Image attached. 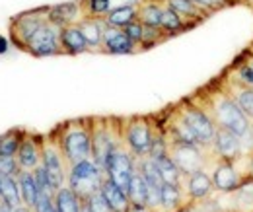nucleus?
<instances>
[{
	"label": "nucleus",
	"mask_w": 253,
	"mask_h": 212,
	"mask_svg": "<svg viewBox=\"0 0 253 212\" xmlns=\"http://www.w3.org/2000/svg\"><path fill=\"white\" fill-rule=\"evenodd\" d=\"M121 136L126 150L134 158L148 156L152 138H154V123L150 117L144 115H134L121 121Z\"/></svg>",
	"instance_id": "39448f33"
},
{
	"label": "nucleus",
	"mask_w": 253,
	"mask_h": 212,
	"mask_svg": "<svg viewBox=\"0 0 253 212\" xmlns=\"http://www.w3.org/2000/svg\"><path fill=\"white\" fill-rule=\"evenodd\" d=\"M154 162H156V166H158L160 175H162L164 183H171V185H181V179H183V175H181V171L177 170V166L173 164V160L169 158V154L162 156V158L154 160Z\"/></svg>",
	"instance_id": "7c9ffc66"
},
{
	"label": "nucleus",
	"mask_w": 253,
	"mask_h": 212,
	"mask_svg": "<svg viewBox=\"0 0 253 212\" xmlns=\"http://www.w3.org/2000/svg\"><path fill=\"white\" fill-rule=\"evenodd\" d=\"M228 93L234 97V101L240 105V109L246 113L248 119H253V88L242 84L240 80H234L230 84Z\"/></svg>",
	"instance_id": "b1692460"
},
{
	"label": "nucleus",
	"mask_w": 253,
	"mask_h": 212,
	"mask_svg": "<svg viewBox=\"0 0 253 212\" xmlns=\"http://www.w3.org/2000/svg\"><path fill=\"white\" fill-rule=\"evenodd\" d=\"M123 144L119 119H92V160L105 170L111 152Z\"/></svg>",
	"instance_id": "7ed1b4c3"
},
{
	"label": "nucleus",
	"mask_w": 253,
	"mask_h": 212,
	"mask_svg": "<svg viewBox=\"0 0 253 212\" xmlns=\"http://www.w3.org/2000/svg\"><path fill=\"white\" fill-rule=\"evenodd\" d=\"M136 12H138V2H132V4H125V6H117L113 10L107 12V16L103 18V22L111 28H125L130 22L136 20Z\"/></svg>",
	"instance_id": "4be33fe9"
},
{
	"label": "nucleus",
	"mask_w": 253,
	"mask_h": 212,
	"mask_svg": "<svg viewBox=\"0 0 253 212\" xmlns=\"http://www.w3.org/2000/svg\"><path fill=\"white\" fill-rule=\"evenodd\" d=\"M128 212H158V211H154V209H150V207H136V205H130Z\"/></svg>",
	"instance_id": "4c0bfd02"
},
{
	"label": "nucleus",
	"mask_w": 253,
	"mask_h": 212,
	"mask_svg": "<svg viewBox=\"0 0 253 212\" xmlns=\"http://www.w3.org/2000/svg\"><path fill=\"white\" fill-rule=\"evenodd\" d=\"M146 2H160V4H164V0H146Z\"/></svg>",
	"instance_id": "ea45409f"
},
{
	"label": "nucleus",
	"mask_w": 253,
	"mask_h": 212,
	"mask_svg": "<svg viewBox=\"0 0 253 212\" xmlns=\"http://www.w3.org/2000/svg\"><path fill=\"white\" fill-rule=\"evenodd\" d=\"M244 57H246V55H244ZM236 72H238V80H240L242 84L253 88V55L252 53H248L246 61L242 62V64L236 61Z\"/></svg>",
	"instance_id": "72a5a7b5"
},
{
	"label": "nucleus",
	"mask_w": 253,
	"mask_h": 212,
	"mask_svg": "<svg viewBox=\"0 0 253 212\" xmlns=\"http://www.w3.org/2000/svg\"><path fill=\"white\" fill-rule=\"evenodd\" d=\"M78 28L82 31L88 47L92 49H101V41H103V28H105V22L103 18H84L78 22Z\"/></svg>",
	"instance_id": "412c9836"
},
{
	"label": "nucleus",
	"mask_w": 253,
	"mask_h": 212,
	"mask_svg": "<svg viewBox=\"0 0 253 212\" xmlns=\"http://www.w3.org/2000/svg\"><path fill=\"white\" fill-rule=\"evenodd\" d=\"M16 181H18V189H20V197H22V203L30 209H35V203H37V183L33 177V171L28 170H20V173L16 175Z\"/></svg>",
	"instance_id": "5701e85b"
},
{
	"label": "nucleus",
	"mask_w": 253,
	"mask_h": 212,
	"mask_svg": "<svg viewBox=\"0 0 253 212\" xmlns=\"http://www.w3.org/2000/svg\"><path fill=\"white\" fill-rule=\"evenodd\" d=\"M47 18H49L51 24H55L59 28L78 24L80 20H84L82 2L74 0V2H63V4H57V6H49Z\"/></svg>",
	"instance_id": "2eb2a0df"
},
{
	"label": "nucleus",
	"mask_w": 253,
	"mask_h": 212,
	"mask_svg": "<svg viewBox=\"0 0 253 212\" xmlns=\"http://www.w3.org/2000/svg\"><path fill=\"white\" fill-rule=\"evenodd\" d=\"M86 205H88L90 212H111V209L107 207V203H105V199H103V195H101V191L90 195V197L86 199Z\"/></svg>",
	"instance_id": "c9c22d12"
},
{
	"label": "nucleus",
	"mask_w": 253,
	"mask_h": 212,
	"mask_svg": "<svg viewBox=\"0 0 253 212\" xmlns=\"http://www.w3.org/2000/svg\"><path fill=\"white\" fill-rule=\"evenodd\" d=\"M16 160L22 170L33 171L41 164V134L26 130V134L20 142V148L16 152Z\"/></svg>",
	"instance_id": "f8f14e48"
},
{
	"label": "nucleus",
	"mask_w": 253,
	"mask_h": 212,
	"mask_svg": "<svg viewBox=\"0 0 253 212\" xmlns=\"http://www.w3.org/2000/svg\"><path fill=\"white\" fill-rule=\"evenodd\" d=\"M26 53H30L33 57H53V55H61V28L51 24L49 20L35 31L32 39L26 45Z\"/></svg>",
	"instance_id": "1a4fd4ad"
},
{
	"label": "nucleus",
	"mask_w": 253,
	"mask_h": 212,
	"mask_svg": "<svg viewBox=\"0 0 253 212\" xmlns=\"http://www.w3.org/2000/svg\"><path fill=\"white\" fill-rule=\"evenodd\" d=\"M61 49L66 55H80V53L90 51L82 31L78 28V24L61 28Z\"/></svg>",
	"instance_id": "a211bd4d"
},
{
	"label": "nucleus",
	"mask_w": 253,
	"mask_h": 212,
	"mask_svg": "<svg viewBox=\"0 0 253 212\" xmlns=\"http://www.w3.org/2000/svg\"><path fill=\"white\" fill-rule=\"evenodd\" d=\"M68 187L74 191V195L80 201H86L90 195L101 189V183L105 179V170H101L92 158L82 160L68 168Z\"/></svg>",
	"instance_id": "20e7f679"
},
{
	"label": "nucleus",
	"mask_w": 253,
	"mask_h": 212,
	"mask_svg": "<svg viewBox=\"0 0 253 212\" xmlns=\"http://www.w3.org/2000/svg\"><path fill=\"white\" fill-rule=\"evenodd\" d=\"M134 160L136 158L126 150L125 144H121L119 148L111 152V156L107 158V164H105V175L117 187H121L125 193L128 189L130 177L134 173Z\"/></svg>",
	"instance_id": "9d476101"
},
{
	"label": "nucleus",
	"mask_w": 253,
	"mask_h": 212,
	"mask_svg": "<svg viewBox=\"0 0 253 212\" xmlns=\"http://www.w3.org/2000/svg\"><path fill=\"white\" fill-rule=\"evenodd\" d=\"M168 154L183 177H187L199 170H205V154H203V148H199V146L168 142Z\"/></svg>",
	"instance_id": "9b49d317"
},
{
	"label": "nucleus",
	"mask_w": 253,
	"mask_h": 212,
	"mask_svg": "<svg viewBox=\"0 0 253 212\" xmlns=\"http://www.w3.org/2000/svg\"><path fill=\"white\" fill-rule=\"evenodd\" d=\"M8 45H10L8 39H6L4 35H0V55H4V53L8 51Z\"/></svg>",
	"instance_id": "58836bf2"
},
{
	"label": "nucleus",
	"mask_w": 253,
	"mask_h": 212,
	"mask_svg": "<svg viewBox=\"0 0 253 212\" xmlns=\"http://www.w3.org/2000/svg\"><path fill=\"white\" fill-rule=\"evenodd\" d=\"M250 171L253 173V158H252V166H250Z\"/></svg>",
	"instance_id": "a19ab883"
},
{
	"label": "nucleus",
	"mask_w": 253,
	"mask_h": 212,
	"mask_svg": "<svg viewBox=\"0 0 253 212\" xmlns=\"http://www.w3.org/2000/svg\"><path fill=\"white\" fill-rule=\"evenodd\" d=\"M162 12L164 4L160 2H138L136 20L148 28H162Z\"/></svg>",
	"instance_id": "393cba45"
},
{
	"label": "nucleus",
	"mask_w": 253,
	"mask_h": 212,
	"mask_svg": "<svg viewBox=\"0 0 253 212\" xmlns=\"http://www.w3.org/2000/svg\"><path fill=\"white\" fill-rule=\"evenodd\" d=\"M41 166L47 171V177L53 185V189H61L66 183L68 175V166L64 162V156L59 144L49 136V134H41Z\"/></svg>",
	"instance_id": "0eeeda50"
},
{
	"label": "nucleus",
	"mask_w": 253,
	"mask_h": 212,
	"mask_svg": "<svg viewBox=\"0 0 253 212\" xmlns=\"http://www.w3.org/2000/svg\"><path fill=\"white\" fill-rule=\"evenodd\" d=\"M125 30V33L128 35V39L138 47L140 45V41H142V33H144V26L138 22V20H134V22H130L128 26H125L123 28Z\"/></svg>",
	"instance_id": "e433bc0d"
},
{
	"label": "nucleus",
	"mask_w": 253,
	"mask_h": 212,
	"mask_svg": "<svg viewBox=\"0 0 253 212\" xmlns=\"http://www.w3.org/2000/svg\"><path fill=\"white\" fill-rule=\"evenodd\" d=\"M47 12L49 8H39V10H28V12L14 16L10 20V41L18 49L26 51V45L32 39V35L49 20Z\"/></svg>",
	"instance_id": "6e6552de"
},
{
	"label": "nucleus",
	"mask_w": 253,
	"mask_h": 212,
	"mask_svg": "<svg viewBox=\"0 0 253 212\" xmlns=\"http://www.w3.org/2000/svg\"><path fill=\"white\" fill-rule=\"evenodd\" d=\"M20 164L16 156H0V175H18L20 173Z\"/></svg>",
	"instance_id": "f704fd0d"
},
{
	"label": "nucleus",
	"mask_w": 253,
	"mask_h": 212,
	"mask_svg": "<svg viewBox=\"0 0 253 212\" xmlns=\"http://www.w3.org/2000/svg\"><path fill=\"white\" fill-rule=\"evenodd\" d=\"M164 4L171 8L189 28H195L199 22H203L209 16V12L201 10L193 0H164Z\"/></svg>",
	"instance_id": "f3484780"
},
{
	"label": "nucleus",
	"mask_w": 253,
	"mask_h": 212,
	"mask_svg": "<svg viewBox=\"0 0 253 212\" xmlns=\"http://www.w3.org/2000/svg\"><path fill=\"white\" fill-rule=\"evenodd\" d=\"M193 99V97H191ZM203 103L195 101L199 107H203L209 117L214 121L216 127L220 128H228L230 132H234L236 136H244L250 128L252 123L246 117V113L240 109V105L234 101V97L226 90H214L207 95H203Z\"/></svg>",
	"instance_id": "f03ea898"
},
{
	"label": "nucleus",
	"mask_w": 253,
	"mask_h": 212,
	"mask_svg": "<svg viewBox=\"0 0 253 212\" xmlns=\"http://www.w3.org/2000/svg\"><path fill=\"white\" fill-rule=\"evenodd\" d=\"M126 197L130 201V205H136V207H146V199H148V185L144 181V177L134 170L130 183H128V189H126Z\"/></svg>",
	"instance_id": "bb28decb"
},
{
	"label": "nucleus",
	"mask_w": 253,
	"mask_h": 212,
	"mask_svg": "<svg viewBox=\"0 0 253 212\" xmlns=\"http://www.w3.org/2000/svg\"><path fill=\"white\" fill-rule=\"evenodd\" d=\"M24 134H26V130L20 127L10 128L4 134H0V156H16Z\"/></svg>",
	"instance_id": "c756f323"
},
{
	"label": "nucleus",
	"mask_w": 253,
	"mask_h": 212,
	"mask_svg": "<svg viewBox=\"0 0 253 212\" xmlns=\"http://www.w3.org/2000/svg\"><path fill=\"white\" fill-rule=\"evenodd\" d=\"M162 30L171 37V35H177V33H181V31L189 30V26H187L171 8H168V6L164 4V12H162Z\"/></svg>",
	"instance_id": "2f4dec72"
},
{
	"label": "nucleus",
	"mask_w": 253,
	"mask_h": 212,
	"mask_svg": "<svg viewBox=\"0 0 253 212\" xmlns=\"http://www.w3.org/2000/svg\"><path fill=\"white\" fill-rule=\"evenodd\" d=\"M49 136L59 144L66 166L92 158V119H72L59 125Z\"/></svg>",
	"instance_id": "f257e3e1"
},
{
	"label": "nucleus",
	"mask_w": 253,
	"mask_h": 212,
	"mask_svg": "<svg viewBox=\"0 0 253 212\" xmlns=\"http://www.w3.org/2000/svg\"><path fill=\"white\" fill-rule=\"evenodd\" d=\"M0 195H2V201L8 203L12 209H18L24 205L14 175H0Z\"/></svg>",
	"instance_id": "cd10ccee"
},
{
	"label": "nucleus",
	"mask_w": 253,
	"mask_h": 212,
	"mask_svg": "<svg viewBox=\"0 0 253 212\" xmlns=\"http://www.w3.org/2000/svg\"><path fill=\"white\" fill-rule=\"evenodd\" d=\"M183 205V191L181 185H171V183H164L162 185V212H175L181 209Z\"/></svg>",
	"instance_id": "a878e982"
},
{
	"label": "nucleus",
	"mask_w": 253,
	"mask_h": 212,
	"mask_svg": "<svg viewBox=\"0 0 253 212\" xmlns=\"http://www.w3.org/2000/svg\"><path fill=\"white\" fill-rule=\"evenodd\" d=\"M175 111L179 113V117L191 127V130L197 134V138L201 140L203 148L212 146L214 140V132H216V125L209 117V113L199 107L193 99H183L181 103H177Z\"/></svg>",
	"instance_id": "423d86ee"
},
{
	"label": "nucleus",
	"mask_w": 253,
	"mask_h": 212,
	"mask_svg": "<svg viewBox=\"0 0 253 212\" xmlns=\"http://www.w3.org/2000/svg\"><path fill=\"white\" fill-rule=\"evenodd\" d=\"M212 150L216 152L218 158L224 162H236L244 154L240 136H236L228 128H220V127H216L214 140H212Z\"/></svg>",
	"instance_id": "ddd939ff"
},
{
	"label": "nucleus",
	"mask_w": 253,
	"mask_h": 212,
	"mask_svg": "<svg viewBox=\"0 0 253 212\" xmlns=\"http://www.w3.org/2000/svg\"><path fill=\"white\" fill-rule=\"evenodd\" d=\"M99 191H101V195H103V199H105L107 207L111 209V212H128L130 201H128L126 193L121 187H117L107 175H105V179L101 183V189Z\"/></svg>",
	"instance_id": "aec40b11"
},
{
	"label": "nucleus",
	"mask_w": 253,
	"mask_h": 212,
	"mask_svg": "<svg viewBox=\"0 0 253 212\" xmlns=\"http://www.w3.org/2000/svg\"><path fill=\"white\" fill-rule=\"evenodd\" d=\"M185 179H187L185 191H187V197H189L191 201H203V199H207V197L212 193V189H214L212 177H211L205 170H199V171L191 173Z\"/></svg>",
	"instance_id": "6ab92c4d"
},
{
	"label": "nucleus",
	"mask_w": 253,
	"mask_h": 212,
	"mask_svg": "<svg viewBox=\"0 0 253 212\" xmlns=\"http://www.w3.org/2000/svg\"><path fill=\"white\" fill-rule=\"evenodd\" d=\"M84 18H105L111 10V0H80Z\"/></svg>",
	"instance_id": "473e14b6"
},
{
	"label": "nucleus",
	"mask_w": 253,
	"mask_h": 212,
	"mask_svg": "<svg viewBox=\"0 0 253 212\" xmlns=\"http://www.w3.org/2000/svg\"><path fill=\"white\" fill-rule=\"evenodd\" d=\"M101 51L109 55H130L136 51V45L128 39L125 30L121 28H111L105 24L103 28V41H101Z\"/></svg>",
	"instance_id": "4468645a"
},
{
	"label": "nucleus",
	"mask_w": 253,
	"mask_h": 212,
	"mask_svg": "<svg viewBox=\"0 0 253 212\" xmlns=\"http://www.w3.org/2000/svg\"><path fill=\"white\" fill-rule=\"evenodd\" d=\"M242 183V177L238 173V170L234 168L232 162H224L222 160L220 164L214 168V173H212V185L216 191H222V193H234Z\"/></svg>",
	"instance_id": "dca6fc26"
},
{
	"label": "nucleus",
	"mask_w": 253,
	"mask_h": 212,
	"mask_svg": "<svg viewBox=\"0 0 253 212\" xmlns=\"http://www.w3.org/2000/svg\"><path fill=\"white\" fill-rule=\"evenodd\" d=\"M0 199H2V195H0Z\"/></svg>",
	"instance_id": "79ce46f5"
},
{
	"label": "nucleus",
	"mask_w": 253,
	"mask_h": 212,
	"mask_svg": "<svg viewBox=\"0 0 253 212\" xmlns=\"http://www.w3.org/2000/svg\"><path fill=\"white\" fill-rule=\"evenodd\" d=\"M55 209L57 212H80V199L74 195V191L63 185L55 193Z\"/></svg>",
	"instance_id": "c85d7f7f"
}]
</instances>
